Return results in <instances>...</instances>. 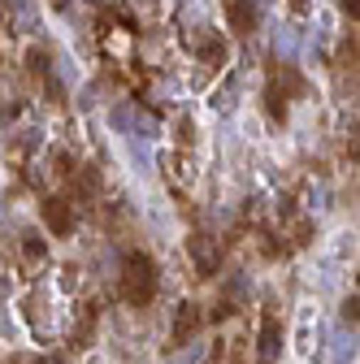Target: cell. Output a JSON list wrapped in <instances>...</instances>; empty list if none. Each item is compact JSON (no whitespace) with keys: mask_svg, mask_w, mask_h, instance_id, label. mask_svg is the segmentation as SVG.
<instances>
[{"mask_svg":"<svg viewBox=\"0 0 360 364\" xmlns=\"http://www.w3.org/2000/svg\"><path fill=\"white\" fill-rule=\"evenodd\" d=\"M157 282H161V273H157V260L148 256V252H130L126 256V264H122V299L130 304V308H144V304H152V295H157Z\"/></svg>","mask_w":360,"mask_h":364,"instance_id":"cell-1","label":"cell"},{"mask_svg":"<svg viewBox=\"0 0 360 364\" xmlns=\"http://www.w3.org/2000/svg\"><path fill=\"white\" fill-rule=\"evenodd\" d=\"M39 217H43V225H48V235H57V239H65L74 230V208L65 200H57V196L39 204Z\"/></svg>","mask_w":360,"mask_h":364,"instance_id":"cell-2","label":"cell"},{"mask_svg":"<svg viewBox=\"0 0 360 364\" xmlns=\"http://www.w3.org/2000/svg\"><path fill=\"white\" fill-rule=\"evenodd\" d=\"M200 326H204L200 304H178V312H174V343H178V347H187V343L200 334Z\"/></svg>","mask_w":360,"mask_h":364,"instance_id":"cell-3","label":"cell"},{"mask_svg":"<svg viewBox=\"0 0 360 364\" xmlns=\"http://www.w3.org/2000/svg\"><path fill=\"white\" fill-rule=\"evenodd\" d=\"M187 252H191V260H196V269H200V278H213L217 264H221L217 243H213L208 235H191V239H187Z\"/></svg>","mask_w":360,"mask_h":364,"instance_id":"cell-4","label":"cell"},{"mask_svg":"<svg viewBox=\"0 0 360 364\" xmlns=\"http://www.w3.org/2000/svg\"><path fill=\"white\" fill-rule=\"evenodd\" d=\"M278 351H282V326H278L274 312H265V316H260V355L274 360Z\"/></svg>","mask_w":360,"mask_h":364,"instance_id":"cell-5","label":"cell"},{"mask_svg":"<svg viewBox=\"0 0 360 364\" xmlns=\"http://www.w3.org/2000/svg\"><path fill=\"white\" fill-rule=\"evenodd\" d=\"M226 18H231V31H239V35H252L256 22H260V14L248 5V0H231V5H226Z\"/></svg>","mask_w":360,"mask_h":364,"instance_id":"cell-6","label":"cell"},{"mask_svg":"<svg viewBox=\"0 0 360 364\" xmlns=\"http://www.w3.org/2000/svg\"><path fill=\"white\" fill-rule=\"evenodd\" d=\"M196 57H200L204 65L221 70V65H226V57H231V48H226V39H221V35H208V39L196 43Z\"/></svg>","mask_w":360,"mask_h":364,"instance_id":"cell-7","label":"cell"},{"mask_svg":"<svg viewBox=\"0 0 360 364\" xmlns=\"http://www.w3.org/2000/svg\"><path fill=\"white\" fill-rule=\"evenodd\" d=\"M265 100H269V117H274V122H282V117H287V96H282V87H278V82H269Z\"/></svg>","mask_w":360,"mask_h":364,"instance_id":"cell-8","label":"cell"},{"mask_svg":"<svg viewBox=\"0 0 360 364\" xmlns=\"http://www.w3.org/2000/svg\"><path fill=\"white\" fill-rule=\"evenodd\" d=\"M26 70H31L35 78H43V82H48V78H53V74H48V70H53V65H48V53L31 48V53H26Z\"/></svg>","mask_w":360,"mask_h":364,"instance_id":"cell-9","label":"cell"},{"mask_svg":"<svg viewBox=\"0 0 360 364\" xmlns=\"http://www.w3.org/2000/svg\"><path fill=\"white\" fill-rule=\"evenodd\" d=\"M22 252H26L31 260H43V256H48V243H43L39 235H22Z\"/></svg>","mask_w":360,"mask_h":364,"instance_id":"cell-10","label":"cell"},{"mask_svg":"<svg viewBox=\"0 0 360 364\" xmlns=\"http://www.w3.org/2000/svg\"><path fill=\"white\" fill-rule=\"evenodd\" d=\"M109 122H113V126H117L122 134H130V126H134V113H130V109L122 105V109H113V113H109Z\"/></svg>","mask_w":360,"mask_h":364,"instance_id":"cell-11","label":"cell"},{"mask_svg":"<svg viewBox=\"0 0 360 364\" xmlns=\"http://www.w3.org/2000/svg\"><path fill=\"white\" fill-rule=\"evenodd\" d=\"M200 360H204V347L200 343H187L183 355H174V364H200Z\"/></svg>","mask_w":360,"mask_h":364,"instance_id":"cell-12","label":"cell"},{"mask_svg":"<svg viewBox=\"0 0 360 364\" xmlns=\"http://www.w3.org/2000/svg\"><path fill=\"white\" fill-rule=\"evenodd\" d=\"M356 316H360V299H356V295H347V299H343V321H351V326H356Z\"/></svg>","mask_w":360,"mask_h":364,"instance_id":"cell-13","label":"cell"},{"mask_svg":"<svg viewBox=\"0 0 360 364\" xmlns=\"http://www.w3.org/2000/svg\"><path fill=\"white\" fill-rule=\"evenodd\" d=\"M57 173L74 178V161H70V152H57Z\"/></svg>","mask_w":360,"mask_h":364,"instance_id":"cell-14","label":"cell"},{"mask_svg":"<svg viewBox=\"0 0 360 364\" xmlns=\"http://www.w3.org/2000/svg\"><path fill=\"white\" fill-rule=\"evenodd\" d=\"M9 364H48V360H43V355H35V351H22V355H14Z\"/></svg>","mask_w":360,"mask_h":364,"instance_id":"cell-15","label":"cell"},{"mask_svg":"<svg viewBox=\"0 0 360 364\" xmlns=\"http://www.w3.org/2000/svg\"><path fill=\"white\" fill-rule=\"evenodd\" d=\"M339 9H343V14H351V18H356V0H339Z\"/></svg>","mask_w":360,"mask_h":364,"instance_id":"cell-16","label":"cell"},{"mask_svg":"<svg viewBox=\"0 0 360 364\" xmlns=\"http://www.w3.org/2000/svg\"><path fill=\"white\" fill-rule=\"evenodd\" d=\"M248 5H252V9L260 14V9H269V5H274V0H248Z\"/></svg>","mask_w":360,"mask_h":364,"instance_id":"cell-17","label":"cell"}]
</instances>
